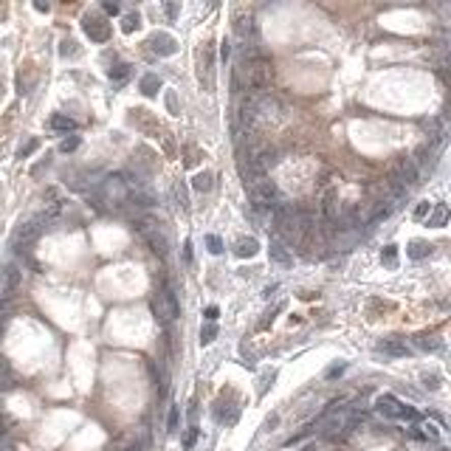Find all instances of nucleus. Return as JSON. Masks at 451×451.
Listing matches in <instances>:
<instances>
[{
    "mask_svg": "<svg viewBox=\"0 0 451 451\" xmlns=\"http://www.w3.org/2000/svg\"><path fill=\"white\" fill-rule=\"evenodd\" d=\"M243 71H245V91H248V96H262L265 88L271 85V79H274V65L268 60H254Z\"/></svg>",
    "mask_w": 451,
    "mask_h": 451,
    "instance_id": "nucleus-1",
    "label": "nucleus"
},
{
    "mask_svg": "<svg viewBox=\"0 0 451 451\" xmlns=\"http://www.w3.org/2000/svg\"><path fill=\"white\" fill-rule=\"evenodd\" d=\"M135 232L147 240V245L153 248V254H158V257L170 254V240H166V234L161 232L158 226H153L150 220H138V223H135Z\"/></svg>",
    "mask_w": 451,
    "mask_h": 451,
    "instance_id": "nucleus-2",
    "label": "nucleus"
},
{
    "mask_svg": "<svg viewBox=\"0 0 451 451\" xmlns=\"http://www.w3.org/2000/svg\"><path fill=\"white\" fill-rule=\"evenodd\" d=\"M178 311H181V305H178L175 293H172L170 288H164V291H158L153 296V313H155V319H158L161 324L172 322V319L178 316Z\"/></svg>",
    "mask_w": 451,
    "mask_h": 451,
    "instance_id": "nucleus-3",
    "label": "nucleus"
},
{
    "mask_svg": "<svg viewBox=\"0 0 451 451\" xmlns=\"http://www.w3.org/2000/svg\"><path fill=\"white\" fill-rule=\"evenodd\" d=\"M375 412H378V415H384L386 420H417V412H415V409H409V406H403V403H398L392 395L378 398V403H375Z\"/></svg>",
    "mask_w": 451,
    "mask_h": 451,
    "instance_id": "nucleus-4",
    "label": "nucleus"
},
{
    "mask_svg": "<svg viewBox=\"0 0 451 451\" xmlns=\"http://www.w3.org/2000/svg\"><path fill=\"white\" fill-rule=\"evenodd\" d=\"M417 178H420V172H417V166L412 164V158H403L401 164H398V170H395V175L389 178V181H395L398 186H403V189H412V186H417Z\"/></svg>",
    "mask_w": 451,
    "mask_h": 451,
    "instance_id": "nucleus-5",
    "label": "nucleus"
},
{
    "mask_svg": "<svg viewBox=\"0 0 451 451\" xmlns=\"http://www.w3.org/2000/svg\"><path fill=\"white\" fill-rule=\"evenodd\" d=\"M85 34L91 37L93 43H104L110 37V25L104 23V17H99V14H85Z\"/></svg>",
    "mask_w": 451,
    "mask_h": 451,
    "instance_id": "nucleus-6",
    "label": "nucleus"
},
{
    "mask_svg": "<svg viewBox=\"0 0 451 451\" xmlns=\"http://www.w3.org/2000/svg\"><path fill=\"white\" fill-rule=\"evenodd\" d=\"M150 48H153L158 57H172V54L178 51V43H175V37H170V34H164V31H158V34L150 37Z\"/></svg>",
    "mask_w": 451,
    "mask_h": 451,
    "instance_id": "nucleus-7",
    "label": "nucleus"
},
{
    "mask_svg": "<svg viewBox=\"0 0 451 451\" xmlns=\"http://www.w3.org/2000/svg\"><path fill=\"white\" fill-rule=\"evenodd\" d=\"M20 282H23V274H20V268L14 265V262H9L6 268H3V296L12 299L14 293H17Z\"/></svg>",
    "mask_w": 451,
    "mask_h": 451,
    "instance_id": "nucleus-8",
    "label": "nucleus"
},
{
    "mask_svg": "<svg viewBox=\"0 0 451 451\" xmlns=\"http://www.w3.org/2000/svg\"><path fill=\"white\" fill-rule=\"evenodd\" d=\"M40 223H43V220L37 217V220H29V223H23L17 229V232H14V248H20V245H25V243H31V240L37 237V234H40Z\"/></svg>",
    "mask_w": 451,
    "mask_h": 451,
    "instance_id": "nucleus-9",
    "label": "nucleus"
},
{
    "mask_svg": "<svg viewBox=\"0 0 451 451\" xmlns=\"http://www.w3.org/2000/svg\"><path fill=\"white\" fill-rule=\"evenodd\" d=\"M254 31V17L245 12H237L234 14V34H237V40H243V43H248V34Z\"/></svg>",
    "mask_w": 451,
    "mask_h": 451,
    "instance_id": "nucleus-10",
    "label": "nucleus"
},
{
    "mask_svg": "<svg viewBox=\"0 0 451 451\" xmlns=\"http://www.w3.org/2000/svg\"><path fill=\"white\" fill-rule=\"evenodd\" d=\"M268 257H271V262H276V265H291L293 262V254H291V248H285L282 243H271V248H268Z\"/></svg>",
    "mask_w": 451,
    "mask_h": 451,
    "instance_id": "nucleus-11",
    "label": "nucleus"
},
{
    "mask_svg": "<svg viewBox=\"0 0 451 451\" xmlns=\"http://www.w3.org/2000/svg\"><path fill=\"white\" fill-rule=\"evenodd\" d=\"M378 353H386V355H406L409 347L401 342V339H384L378 344Z\"/></svg>",
    "mask_w": 451,
    "mask_h": 451,
    "instance_id": "nucleus-12",
    "label": "nucleus"
},
{
    "mask_svg": "<svg viewBox=\"0 0 451 451\" xmlns=\"http://www.w3.org/2000/svg\"><path fill=\"white\" fill-rule=\"evenodd\" d=\"M257 248H260V243H257L254 237H243V240H237V245H234V254L237 257H254Z\"/></svg>",
    "mask_w": 451,
    "mask_h": 451,
    "instance_id": "nucleus-13",
    "label": "nucleus"
},
{
    "mask_svg": "<svg viewBox=\"0 0 451 451\" xmlns=\"http://www.w3.org/2000/svg\"><path fill=\"white\" fill-rule=\"evenodd\" d=\"M432 254V245L429 243H423V240H412L409 243V257L412 260H423V257H429Z\"/></svg>",
    "mask_w": 451,
    "mask_h": 451,
    "instance_id": "nucleus-14",
    "label": "nucleus"
},
{
    "mask_svg": "<svg viewBox=\"0 0 451 451\" xmlns=\"http://www.w3.org/2000/svg\"><path fill=\"white\" fill-rule=\"evenodd\" d=\"M51 130H60V133H71L76 130V122L71 116H51Z\"/></svg>",
    "mask_w": 451,
    "mask_h": 451,
    "instance_id": "nucleus-15",
    "label": "nucleus"
},
{
    "mask_svg": "<svg viewBox=\"0 0 451 451\" xmlns=\"http://www.w3.org/2000/svg\"><path fill=\"white\" fill-rule=\"evenodd\" d=\"M141 91H144L147 96H155V93L161 91V79L155 76V73H147L144 79H141Z\"/></svg>",
    "mask_w": 451,
    "mask_h": 451,
    "instance_id": "nucleus-16",
    "label": "nucleus"
},
{
    "mask_svg": "<svg viewBox=\"0 0 451 451\" xmlns=\"http://www.w3.org/2000/svg\"><path fill=\"white\" fill-rule=\"evenodd\" d=\"M192 186H195L198 192H209V189H212V172H198Z\"/></svg>",
    "mask_w": 451,
    "mask_h": 451,
    "instance_id": "nucleus-17",
    "label": "nucleus"
},
{
    "mask_svg": "<svg viewBox=\"0 0 451 451\" xmlns=\"http://www.w3.org/2000/svg\"><path fill=\"white\" fill-rule=\"evenodd\" d=\"M107 76H110L113 82H124V79L130 76V65H124V62H122V65L110 68V71H107Z\"/></svg>",
    "mask_w": 451,
    "mask_h": 451,
    "instance_id": "nucleus-18",
    "label": "nucleus"
},
{
    "mask_svg": "<svg viewBox=\"0 0 451 451\" xmlns=\"http://www.w3.org/2000/svg\"><path fill=\"white\" fill-rule=\"evenodd\" d=\"M445 214H448V212H445V206L440 203V206L434 209L432 214H429V226H443V223H445Z\"/></svg>",
    "mask_w": 451,
    "mask_h": 451,
    "instance_id": "nucleus-19",
    "label": "nucleus"
},
{
    "mask_svg": "<svg viewBox=\"0 0 451 451\" xmlns=\"http://www.w3.org/2000/svg\"><path fill=\"white\" fill-rule=\"evenodd\" d=\"M135 29H138V14H127L124 23H122V31H124V34H133Z\"/></svg>",
    "mask_w": 451,
    "mask_h": 451,
    "instance_id": "nucleus-20",
    "label": "nucleus"
},
{
    "mask_svg": "<svg viewBox=\"0 0 451 451\" xmlns=\"http://www.w3.org/2000/svg\"><path fill=\"white\" fill-rule=\"evenodd\" d=\"M172 192H175V201H178V206H181V209H186V206H189V201H186V189H183V183H175V189H172Z\"/></svg>",
    "mask_w": 451,
    "mask_h": 451,
    "instance_id": "nucleus-21",
    "label": "nucleus"
},
{
    "mask_svg": "<svg viewBox=\"0 0 451 451\" xmlns=\"http://www.w3.org/2000/svg\"><path fill=\"white\" fill-rule=\"evenodd\" d=\"M384 262L389 265V268H395V265H398V248H395V245H386V251H384Z\"/></svg>",
    "mask_w": 451,
    "mask_h": 451,
    "instance_id": "nucleus-22",
    "label": "nucleus"
},
{
    "mask_svg": "<svg viewBox=\"0 0 451 451\" xmlns=\"http://www.w3.org/2000/svg\"><path fill=\"white\" fill-rule=\"evenodd\" d=\"M214 335H217V327H214V324H206V327L201 330V344L214 342Z\"/></svg>",
    "mask_w": 451,
    "mask_h": 451,
    "instance_id": "nucleus-23",
    "label": "nucleus"
},
{
    "mask_svg": "<svg viewBox=\"0 0 451 451\" xmlns=\"http://www.w3.org/2000/svg\"><path fill=\"white\" fill-rule=\"evenodd\" d=\"M206 245H209V251H212V254H220V251H223V243H220L217 234H206Z\"/></svg>",
    "mask_w": 451,
    "mask_h": 451,
    "instance_id": "nucleus-24",
    "label": "nucleus"
},
{
    "mask_svg": "<svg viewBox=\"0 0 451 451\" xmlns=\"http://www.w3.org/2000/svg\"><path fill=\"white\" fill-rule=\"evenodd\" d=\"M76 147H79V138H76V135H73V138H68V141H62V153H71V150H76Z\"/></svg>",
    "mask_w": 451,
    "mask_h": 451,
    "instance_id": "nucleus-25",
    "label": "nucleus"
},
{
    "mask_svg": "<svg viewBox=\"0 0 451 451\" xmlns=\"http://www.w3.org/2000/svg\"><path fill=\"white\" fill-rule=\"evenodd\" d=\"M429 209H432V203H417L415 217H417V220H420V217H426V214H429Z\"/></svg>",
    "mask_w": 451,
    "mask_h": 451,
    "instance_id": "nucleus-26",
    "label": "nucleus"
},
{
    "mask_svg": "<svg viewBox=\"0 0 451 451\" xmlns=\"http://www.w3.org/2000/svg\"><path fill=\"white\" fill-rule=\"evenodd\" d=\"M37 150V141H29L25 147H20V158H25V155H31Z\"/></svg>",
    "mask_w": 451,
    "mask_h": 451,
    "instance_id": "nucleus-27",
    "label": "nucleus"
},
{
    "mask_svg": "<svg viewBox=\"0 0 451 451\" xmlns=\"http://www.w3.org/2000/svg\"><path fill=\"white\" fill-rule=\"evenodd\" d=\"M178 429V406H172V412H170V432H175Z\"/></svg>",
    "mask_w": 451,
    "mask_h": 451,
    "instance_id": "nucleus-28",
    "label": "nucleus"
},
{
    "mask_svg": "<svg viewBox=\"0 0 451 451\" xmlns=\"http://www.w3.org/2000/svg\"><path fill=\"white\" fill-rule=\"evenodd\" d=\"M195 437H198V432L192 429V432L186 434V448H192V445H195Z\"/></svg>",
    "mask_w": 451,
    "mask_h": 451,
    "instance_id": "nucleus-29",
    "label": "nucleus"
},
{
    "mask_svg": "<svg viewBox=\"0 0 451 451\" xmlns=\"http://www.w3.org/2000/svg\"><path fill=\"white\" fill-rule=\"evenodd\" d=\"M206 319H209V322H214V319H217V307H214V305L206 307Z\"/></svg>",
    "mask_w": 451,
    "mask_h": 451,
    "instance_id": "nucleus-30",
    "label": "nucleus"
},
{
    "mask_svg": "<svg viewBox=\"0 0 451 451\" xmlns=\"http://www.w3.org/2000/svg\"><path fill=\"white\" fill-rule=\"evenodd\" d=\"M104 12H107V14H119V6H116V3H104Z\"/></svg>",
    "mask_w": 451,
    "mask_h": 451,
    "instance_id": "nucleus-31",
    "label": "nucleus"
}]
</instances>
